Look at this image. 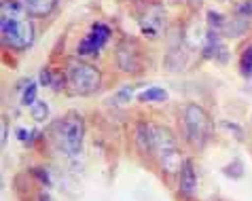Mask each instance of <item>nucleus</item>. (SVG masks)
<instances>
[{"label":"nucleus","mask_w":252,"mask_h":201,"mask_svg":"<svg viewBox=\"0 0 252 201\" xmlns=\"http://www.w3.org/2000/svg\"><path fill=\"white\" fill-rule=\"evenodd\" d=\"M220 125H222V127H227V129H231V131H233V134H235V138H237V140H244V129H242L240 125H235V123H229V121H222V123H220Z\"/></svg>","instance_id":"6ab92c4d"},{"label":"nucleus","mask_w":252,"mask_h":201,"mask_svg":"<svg viewBox=\"0 0 252 201\" xmlns=\"http://www.w3.org/2000/svg\"><path fill=\"white\" fill-rule=\"evenodd\" d=\"M195 189H197V172L191 159H185L183 168H180V193L185 197H193Z\"/></svg>","instance_id":"1a4fd4ad"},{"label":"nucleus","mask_w":252,"mask_h":201,"mask_svg":"<svg viewBox=\"0 0 252 201\" xmlns=\"http://www.w3.org/2000/svg\"><path fill=\"white\" fill-rule=\"evenodd\" d=\"M55 138L60 148L70 157H76L83 150L85 140V121L79 113H68L58 125H55Z\"/></svg>","instance_id":"39448f33"},{"label":"nucleus","mask_w":252,"mask_h":201,"mask_svg":"<svg viewBox=\"0 0 252 201\" xmlns=\"http://www.w3.org/2000/svg\"><path fill=\"white\" fill-rule=\"evenodd\" d=\"M240 72L246 79H252V45H248L240 55Z\"/></svg>","instance_id":"ddd939ff"},{"label":"nucleus","mask_w":252,"mask_h":201,"mask_svg":"<svg viewBox=\"0 0 252 201\" xmlns=\"http://www.w3.org/2000/svg\"><path fill=\"white\" fill-rule=\"evenodd\" d=\"M30 115L34 116L36 121H45L47 116H49V106H47V102H43V100H36L30 106Z\"/></svg>","instance_id":"2eb2a0df"},{"label":"nucleus","mask_w":252,"mask_h":201,"mask_svg":"<svg viewBox=\"0 0 252 201\" xmlns=\"http://www.w3.org/2000/svg\"><path fill=\"white\" fill-rule=\"evenodd\" d=\"M204 55L208 59H216L220 64H225L229 59V51H227V45L222 40V34L210 30L206 34V43H204Z\"/></svg>","instance_id":"6e6552de"},{"label":"nucleus","mask_w":252,"mask_h":201,"mask_svg":"<svg viewBox=\"0 0 252 201\" xmlns=\"http://www.w3.org/2000/svg\"><path fill=\"white\" fill-rule=\"evenodd\" d=\"M131 98H134V87H125L113 95V104H127L131 102Z\"/></svg>","instance_id":"dca6fc26"},{"label":"nucleus","mask_w":252,"mask_h":201,"mask_svg":"<svg viewBox=\"0 0 252 201\" xmlns=\"http://www.w3.org/2000/svg\"><path fill=\"white\" fill-rule=\"evenodd\" d=\"M183 125L187 140L195 148H204L212 138V119L206 113V108H201L195 102H189L183 108Z\"/></svg>","instance_id":"20e7f679"},{"label":"nucleus","mask_w":252,"mask_h":201,"mask_svg":"<svg viewBox=\"0 0 252 201\" xmlns=\"http://www.w3.org/2000/svg\"><path fill=\"white\" fill-rule=\"evenodd\" d=\"M40 201H51V199H49V195H45V193H43V195H40Z\"/></svg>","instance_id":"aec40b11"},{"label":"nucleus","mask_w":252,"mask_h":201,"mask_svg":"<svg viewBox=\"0 0 252 201\" xmlns=\"http://www.w3.org/2000/svg\"><path fill=\"white\" fill-rule=\"evenodd\" d=\"M119 66L123 68L125 72H140L142 70V55H140V49L134 43H123L119 47Z\"/></svg>","instance_id":"0eeeda50"},{"label":"nucleus","mask_w":252,"mask_h":201,"mask_svg":"<svg viewBox=\"0 0 252 201\" xmlns=\"http://www.w3.org/2000/svg\"><path fill=\"white\" fill-rule=\"evenodd\" d=\"M136 142L146 155L155 159L165 174H174L183 168L185 159L180 157L176 140H174L170 129L161 125H151V123H140L136 127Z\"/></svg>","instance_id":"f257e3e1"},{"label":"nucleus","mask_w":252,"mask_h":201,"mask_svg":"<svg viewBox=\"0 0 252 201\" xmlns=\"http://www.w3.org/2000/svg\"><path fill=\"white\" fill-rule=\"evenodd\" d=\"M22 4L30 11L32 17H49L58 6V0H22Z\"/></svg>","instance_id":"9b49d317"},{"label":"nucleus","mask_w":252,"mask_h":201,"mask_svg":"<svg viewBox=\"0 0 252 201\" xmlns=\"http://www.w3.org/2000/svg\"><path fill=\"white\" fill-rule=\"evenodd\" d=\"M225 174H227V176H233V178L244 176V165H242L240 159H235L233 163H229V165H227V168H225Z\"/></svg>","instance_id":"f3484780"},{"label":"nucleus","mask_w":252,"mask_h":201,"mask_svg":"<svg viewBox=\"0 0 252 201\" xmlns=\"http://www.w3.org/2000/svg\"><path fill=\"white\" fill-rule=\"evenodd\" d=\"M140 28H142L144 36L159 38V34L163 32V13L159 9H151L144 19H140Z\"/></svg>","instance_id":"9d476101"},{"label":"nucleus","mask_w":252,"mask_h":201,"mask_svg":"<svg viewBox=\"0 0 252 201\" xmlns=\"http://www.w3.org/2000/svg\"><path fill=\"white\" fill-rule=\"evenodd\" d=\"M138 100L144 102V104H149V102H163V100H167V93H165V89L151 87V89H146V91L140 93Z\"/></svg>","instance_id":"f8f14e48"},{"label":"nucleus","mask_w":252,"mask_h":201,"mask_svg":"<svg viewBox=\"0 0 252 201\" xmlns=\"http://www.w3.org/2000/svg\"><path fill=\"white\" fill-rule=\"evenodd\" d=\"M36 89H38V85L34 81H30V83H26L24 85V93H22V104L24 106L30 108L32 104L36 102Z\"/></svg>","instance_id":"4468645a"},{"label":"nucleus","mask_w":252,"mask_h":201,"mask_svg":"<svg viewBox=\"0 0 252 201\" xmlns=\"http://www.w3.org/2000/svg\"><path fill=\"white\" fill-rule=\"evenodd\" d=\"M62 74H64L66 89L74 95H92L102 85L100 70L81 59H70Z\"/></svg>","instance_id":"7ed1b4c3"},{"label":"nucleus","mask_w":252,"mask_h":201,"mask_svg":"<svg viewBox=\"0 0 252 201\" xmlns=\"http://www.w3.org/2000/svg\"><path fill=\"white\" fill-rule=\"evenodd\" d=\"M235 13L240 17L250 19L252 17V0H244V2H240V4H237V9H235Z\"/></svg>","instance_id":"a211bd4d"},{"label":"nucleus","mask_w":252,"mask_h":201,"mask_svg":"<svg viewBox=\"0 0 252 201\" xmlns=\"http://www.w3.org/2000/svg\"><path fill=\"white\" fill-rule=\"evenodd\" d=\"M0 34L2 43L13 51H26L34 43V24L30 11L22 0H2L0 2Z\"/></svg>","instance_id":"f03ea898"},{"label":"nucleus","mask_w":252,"mask_h":201,"mask_svg":"<svg viewBox=\"0 0 252 201\" xmlns=\"http://www.w3.org/2000/svg\"><path fill=\"white\" fill-rule=\"evenodd\" d=\"M110 34H113V30L106 26V24H102V22H95L92 26V30L87 32V36L79 43V55L83 57V55H97L102 49H104V45L110 40Z\"/></svg>","instance_id":"423d86ee"}]
</instances>
